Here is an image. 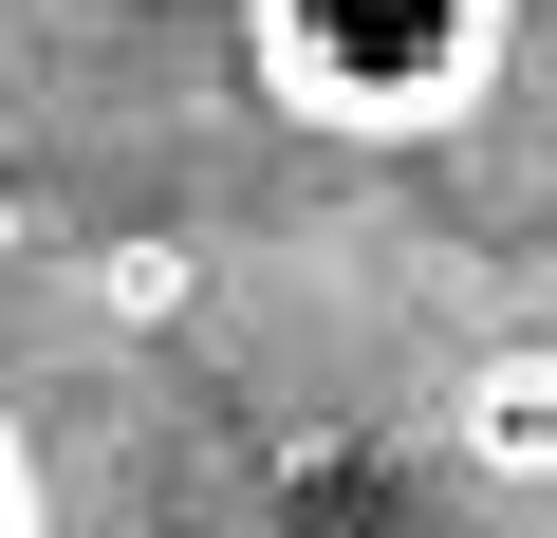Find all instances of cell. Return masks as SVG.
<instances>
[{"mask_svg":"<svg viewBox=\"0 0 557 538\" xmlns=\"http://www.w3.org/2000/svg\"><path fill=\"white\" fill-rule=\"evenodd\" d=\"M483 38H502V0H260L278 93L335 112V130H409V112H446V93L483 75Z\"/></svg>","mask_w":557,"mask_h":538,"instance_id":"6da1fadb","label":"cell"},{"mask_svg":"<svg viewBox=\"0 0 557 538\" xmlns=\"http://www.w3.org/2000/svg\"><path fill=\"white\" fill-rule=\"evenodd\" d=\"M0 538H38V483H20V446H0Z\"/></svg>","mask_w":557,"mask_h":538,"instance_id":"3957f363","label":"cell"},{"mask_svg":"<svg viewBox=\"0 0 557 538\" xmlns=\"http://www.w3.org/2000/svg\"><path fill=\"white\" fill-rule=\"evenodd\" d=\"M465 427H483V464H502V483H539V464H557V372H483V409H465Z\"/></svg>","mask_w":557,"mask_h":538,"instance_id":"7a4b0ae2","label":"cell"}]
</instances>
